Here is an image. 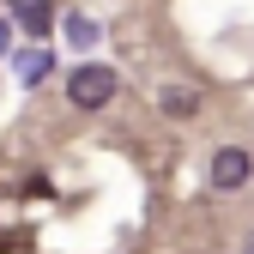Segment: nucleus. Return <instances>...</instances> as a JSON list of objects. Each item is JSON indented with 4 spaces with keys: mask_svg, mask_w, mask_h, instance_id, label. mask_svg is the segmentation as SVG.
<instances>
[{
    "mask_svg": "<svg viewBox=\"0 0 254 254\" xmlns=\"http://www.w3.org/2000/svg\"><path fill=\"white\" fill-rule=\"evenodd\" d=\"M115 91H121V79H115V67H103V61H85V67H73V79H67V97L79 109L115 103Z\"/></svg>",
    "mask_w": 254,
    "mask_h": 254,
    "instance_id": "nucleus-1",
    "label": "nucleus"
},
{
    "mask_svg": "<svg viewBox=\"0 0 254 254\" xmlns=\"http://www.w3.org/2000/svg\"><path fill=\"white\" fill-rule=\"evenodd\" d=\"M248 176H254V157H248L242 145H218V151H212V188H218V194L242 188Z\"/></svg>",
    "mask_w": 254,
    "mask_h": 254,
    "instance_id": "nucleus-2",
    "label": "nucleus"
},
{
    "mask_svg": "<svg viewBox=\"0 0 254 254\" xmlns=\"http://www.w3.org/2000/svg\"><path fill=\"white\" fill-rule=\"evenodd\" d=\"M157 109L176 115V121H188V115H200V91L194 85H164V91H157Z\"/></svg>",
    "mask_w": 254,
    "mask_h": 254,
    "instance_id": "nucleus-3",
    "label": "nucleus"
},
{
    "mask_svg": "<svg viewBox=\"0 0 254 254\" xmlns=\"http://www.w3.org/2000/svg\"><path fill=\"white\" fill-rule=\"evenodd\" d=\"M49 73H55V55H49L43 43H30V49L18 55V79H24V85H43Z\"/></svg>",
    "mask_w": 254,
    "mask_h": 254,
    "instance_id": "nucleus-4",
    "label": "nucleus"
},
{
    "mask_svg": "<svg viewBox=\"0 0 254 254\" xmlns=\"http://www.w3.org/2000/svg\"><path fill=\"white\" fill-rule=\"evenodd\" d=\"M12 6H18V24L30 30V37H49V24H55L49 0H12Z\"/></svg>",
    "mask_w": 254,
    "mask_h": 254,
    "instance_id": "nucleus-5",
    "label": "nucleus"
},
{
    "mask_svg": "<svg viewBox=\"0 0 254 254\" xmlns=\"http://www.w3.org/2000/svg\"><path fill=\"white\" fill-rule=\"evenodd\" d=\"M67 43L73 49H91V43H97V24H91L85 12H67Z\"/></svg>",
    "mask_w": 254,
    "mask_h": 254,
    "instance_id": "nucleus-6",
    "label": "nucleus"
},
{
    "mask_svg": "<svg viewBox=\"0 0 254 254\" xmlns=\"http://www.w3.org/2000/svg\"><path fill=\"white\" fill-rule=\"evenodd\" d=\"M248 254H254V230H248Z\"/></svg>",
    "mask_w": 254,
    "mask_h": 254,
    "instance_id": "nucleus-7",
    "label": "nucleus"
}]
</instances>
